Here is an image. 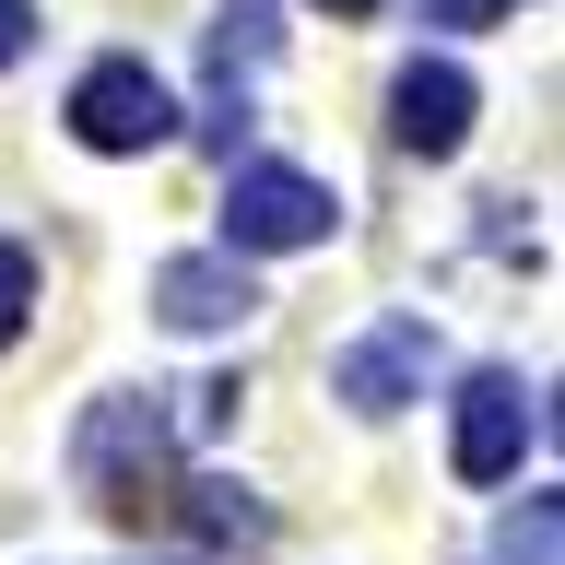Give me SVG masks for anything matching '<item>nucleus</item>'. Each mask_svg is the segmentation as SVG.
<instances>
[{"label": "nucleus", "mask_w": 565, "mask_h": 565, "mask_svg": "<svg viewBox=\"0 0 565 565\" xmlns=\"http://www.w3.org/2000/svg\"><path fill=\"white\" fill-rule=\"evenodd\" d=\"M271 47H282V0H224L212 12V141L224 153L247 130V83L271 71Z\"/></svg>", "instance_id": "6e6552de"}, {"label": "nucleus", "mask_w": 565, "mask_h": 565, "mask_svg": "<svg viewBox=\"0 0 565 565\" xmlns=\"http://www.w3.org/2000/svg\"><path fill=\"white\" fill-rule=\"evenodd\" d=\"M494 12H519V0H424V24H494Z\"/></svg>", "instance_id": "ddd939ff"}, {"label": "nucleus", "mask_w": 565, "mask_h": 565, "mask_svg": "<svg viewBox=\"0 0 565 565\" xmlns=\"http://www.w3.org/2000/svg\"><path fill=\"white\" fill-rule=\"evenodd\" d=\"M424 377H436V330H424V318H377L365 342H342L330 401H353L365 424H388V413H413V401H424Z\"/></svg>", "instance_id": "39448f33"}, {"label": "nucleus", "mask_w": 565, "mask_h": 565, "mask_svg": "<svg viewBox=\"0 0 565 565\" xmlns=\"http://www.w3.org/2000/svg\"><path fill=\"white\" fill-rule=\"evenodd\" d=\"M166 507H177L189 530H201V542H236V554H247V542H271V507H259L247 483H224V471H201V483H177Z\"/></svg>", "instance_id": "1a4fd4ad"}, {"label": "nucleus", "mask_w": 565, "mask_h": 565, "mask_svg": "<svg viewBox=\"0 0 565 565\" xmlns=\"http://www.w3.org/2000/svg\"><path fill=\"white\" fill-rule=\"evenodd\" d=\"M71 483H83V507L141 530L177 494V413L153 388H106L95 413H83V436H71Z\"/></svg>", "instance_id": "f257e3e1"}, {"label": "nucleus", "mask_w": 565, "mask_h": 565, "mask_svg": "<svg viewBox=\"0 0 565 565\" xmlns=\"http://www.w3.org/2000/svg\"><path fill=\"white\" fill-rule=\"evenodd\" d=\"M471 71L459 60H401V83H388V141L401 153H424V166H448L459 141H471Z\"/></svg>", "instance_id": "0eeeda50"}, {"label": "nucleus", "mask_w": 565, "mask_h": 565, "mask_svg": "<svg viewBox=\"0 0 565 565\" xmlns=\"http://www.w3.org/2000/svg\"><path fill=\"white\" fill-rule=\"evenodd\" d=\"M24 47H35V0H0V71L24 60Z\"/></svg>", "instance_id": "f8f14e48"}, {"label": "nucleus", "mask_w": 565, "mask_h": 565, "mask_svg": "<svg viewBox=\"0 0 565 565\" xmlns=\"http://www.w3.org/2000/svg\"><path fill=\"white\" fill-rule=\"evenodd\" d=\"M530 436H542V413H530L519 365H471V377H459V436H448L459 483H507L530 459Z\"/></svg>", "instance_id": "20e7f679"}, {"label": "nucleus", "mask_w": 565, "mask_h": 565, "mask_svg": "<svg viewBox=\"0 0 565 565\" xmlns=\"http://www.w3.org/2000/svg\"><path fill=\"white\" fill-rule=\"evenodd\" d=\"M24 318H35V259L0 236V342H24Z\"/></svg>", "instance_id": "9b49d317"}, {"label": "nucleus", "mask_w": 565, "mask_h": 565, "mask_svg": "<svg viewBox=\"0 0 565 565\" xmlns=\"http://www.w3.org/2000/svg\"><path fill=\"white\" fill-rule=\"evenodd\" d=\"M330 12H377V0H330Z\"/></svg>", "instance_id": "4468645a"}, {"label": "nucleus", "mask_w": 565, "mask_h": 565, "mask_svg": "<svg viewBox=\"0 0 565 565\" xmlns=\"http://www.w3.org/2000/svg\"><path fill=\"white\" fill-rule=\"evenodd\" d=\"M494 565H565V507L554 494H519V519L494 530Z\"/></svg>", "instance_id": "9d476101"}, {"label": "nucleus", "mask_w": 565, "mask_h": 565, "mask_svg": "<svg viewBox=\"0 0 565 565\" xmlns=\"http://www.w3.org/2000/svg\"><path fill=\"white\" fill-rule=\"evenodd\" d=\"M71 141H83V153H166L177 141V95L141 60H95L71 83Z\"/></svg>", "instance_id": "7ed1b4c3"}, {"label": "nucleus", "mask_w": 565, "mask_h": 565, "mask_svg": "<svg viewBox=\"0 0 565 565\" xmlns=\"http://www.w3.org/2000/svg\"><path fill=\"white\" fill-rule=\"evenodd\" d=\"M342 201H330V177L307 166H236L224 177V247L236 259H295V247H330Z\"/></svg>", "instance_id": "f03ea898"}, {"label": "nucleus", "mask_w": 565, "mask_h": 565, "mask_svg": "<svg viewBox=\"0 0 565 565\" xmlns=\"http://www.w3.org/2000/svg\"><path fill=\"white\" fill-rule=\"evenodd\" d=\"M247 307H259V282H247L236 247H201V259H166L153 271V318H166L177 342H224V330H247Z\"/></svg>", "instance_id": "423d86ee"}]
</instances>
